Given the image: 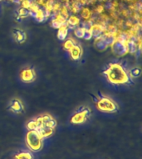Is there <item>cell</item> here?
<instances>
[{
    "label": "cell",
    "mask_w": 142,
    "mask_h": 159,
    "mask_svg": "<svg viewBox=\"0 0 142 159\" xmlns=\"http://www.w3.org/2000/svg\"><path fill=\"white\" fill-rule=\"evenodd\" d=\"M37 131L42 139H47V138L52 136V134H53V133H54V129H51L49 127H47V125L43 124L42 126H40L37 128Z\"/></svg>",
    "instance_id": "52a82bcc"
},
{
    "label": "cell",
    "mask_w": 142,
    "mask_h": 159,
    "mask_svg": "<svg viewBox=\"0 0 142 159\" xmlns=\"http://www.w3.org/2000/svg\"><path fill=\"white\" fill-rule=\"evenodd\" d=\"M31 2H30L29 0H22V7H24V8H29L30 6H31Z\"/></svg>",
    "instance_id": "484cf974"
},
{
    "label": "cell",
    "mask_w": 142,
    "mask_h": 159,
    "mask_svg": "<svg viewBox=\"0 0 142 159\" xmlns=\"http://www.w3.org/2000/svg\"><path fill=\"white\" fill-rule=\"evenodd\" d=\"M18 14H19L21 18H24V17H27V15H29V11H28L27 8L22 7V8H20V9L18 10Z\"/></svg>",
    "instance_id": "603a6c76"
},
{
    "label": "cell",
    "mask_w": 142,
    "mask_h": 159,
    "mask_svg": "<svg viewBox=\"0 0 142 159\" xmlns=\"http://www.w3.org/2000/svg\"><path fill=\"white\" fill-rule=\"evenodd\" d=\"M61 15L67 19V17H68V11H67V7H61Z\"/></svg>",
    "instance_id": "d4e9b609"
},
{
    "label": "cell",
    "mask_w": 142,
    "mask_h": 159,
    "mask_svg": "<svg viewBox=\"0 0 142 159\" xmlns=\"http://www.w3.org/2000/svg\"><path fill=\"white\" fill-rule=\"evenodd\" d=\"M97 107L100 111L105 113H115L117 111V104L107 97H101L97 101Z\"/></svg>",
    "instance_id": "3957f363"
},
{
    "label": "cell",
    "mask_w": 142,
    "mask_h": 159,
    "mask_svg": "<svg viewBox=\"0 0 142 159\" xmlns=\"http://www.w3.org/2000/svg\"><path fill=\"white\" fill-rule=\"evenodd\" d=\"M68 30H69V27H68V24H67V22L64 23V24L62 25V27L59 28V31H58V33H57V37L59 40H63L66 39L67 34H68Z\"/></svg>",
    "instance_id": "8fae6325"
},
{
    "label": "cell",
    "mask_w": 142,
    "mask_h": 159,
    "mask_svg": "<svg viewBox=\"0 0 142 159\" xmlns=\"http://www.w3.org/2000/svg\"><path fill=\"white\" fill-rule=\"evenodd\" d=\"M80 23V19L77 16H71L67 20V24L74 27V26H77Z\"/></svg>",
    "instance_id": "2e32d148"
},
{
    "label": "cell",
    "mask_w": 142,
    "mask_h": 159,
    "mask_svg": "<svg viewBox=\"0 0 142 159\" xmlns=\"http://www.w3.org/2000/svg\"><path fill=\"white\" fill-rule=\"evenodd\" d=\"M10 110L14 113L20 114L23 110V105L18 99H13L10 103Z\"/></svg>",
    "instance_id": "ba28073f"
},
{
    "label": "cell",
    "mask_w": 142,
    "mask_h": 159,
    "mask_svg": "<svg viewBox=\"0 0 142 159\" xmlns=\"http://www.w3.org/2000/svg\"><path fill=\"white\" fill-rule=\"evenodd\" d=\"M74 45H75L74 42H73L72 39H68L64 42V44H63V47H64L65 50H67V51H68V52H69L70 50L72 49V47H73Z\"/></svg>",
    "instance_id": "d6986e66"
},
{
    "label": "cell",
    "mask_w": 142,
    "mask_h": 159,
    "mask_svg": "<svg viewBox=\"0 0 142 159\" xmlns=\"http://www.w3.org/2000/svg\"><path fill=\"white\" fill-rule=\"evenodd\" d=\"M104 75L107 76V80L113 84H128L130 82V77L126 70L121 65L117 63L110 64L108 69L104 71Z\"/></svg>",
    "instance_id": "6da1fadb"
},
{
    "label": "cell",
    "mask_w": 142,
    "mask_h": 159,
    "mask_svg": "<svg viewBox=\"0 0 142 159\" xmlns=\"http://www.w3.org/2000/svg\"><path fill=\"white\" fill-rule=\"evenodd\" d=\"M14 159H34L33 154L31 151H20L15 154Z\"/></svg>",
    "instance_id": "7c38bea8"
},
{
    "label": "cell",
    "mask_w": 142,
    "mask_h": 159,
    "mask_svg": "<svg viewBox=\"0 0 142 159\" xmlns=\"http://www.w3.org/2000/svg\"><path fill=\"white\" fill-rule=\"evenodd\" d=\"M104 29V27H103L102 25L95 24L92 25V27H91V28H90V32L92 33V37H94L95 38H97V37H101V36L103 34Z\"/></svg>",
    "instance_id": "30bf717a"
},
{
    "label": "cell",
    "mask_w": 142,
    "mask_h": 159,
    "mask_svg": "<svg viewBox=\"0 0 142 159\" xmlns=\"http://www.w3.org/2000/svg\"><path fill=\"white\" fill-rule=\"evenodd\" d=\"M140 73H141V70L139 67H134L132 68L130 70V75H131L132 77H138L140 75Z\"/></svg>",
    "instance_id": "ac0fdd59"
},
{
    "label": "cell",
    "mask_w": 142,
    "mask_h": 159,
    "mask_svg": "<svg viewBox=\"0 0 142 159\" xmlns=\"http://www.w3.org/2000/svg\"><path fill=\"white\" fill-rule=\"evenodd\" d=\"M45 125H47V127H49V128H51V129H55V128H56V126H57V121H56V120H55V119L52 117L49 120H47V121L45 123Z\"/></svg>",
    "instance_id": "44dd1931"
},
{
    "label": "cell",
    "mask_w": 142,
    "mask_h": 159,
    "mask_svg": "<svg viewBox=\"0 0 142 159\" xmlns=\"http://www.w3.org/2000/svg\"><path fill=\"white\" fill-rule=\"evenodd\" d=\"M70 55H71V57L72 58V60L74 61H78L80 60V58L82 57V47L80 46H77V45L75 44L72 48L69 51Z\"/></svg>",
    "instance_id": "9c48e42d"
},
{
    "label": "cell",
    "mask_w": 142,
    "mask_h": 159,
    "mask_svg": "<svg viewBox=\"0 0 142 159\" xmlns=\"http://www.w3.org/2000/svg\"><path fill=\"white\" fill-rule=\"evenodd\" d=\"M13 35H14L15 39L17 42L19 43H22V42H25V40L27 38V36H26V33H25L23 31L19 29H16L14 30L13 32Z\"/></svg>",
    "instance_id": "4fadbf2b"
},
{
    "label": "cell",
    "mask_w": 142,
    "mask_h": 159,
    "mask_svg": "<svg viewBox=\"0 0 142 159\" xmlns=\"http://www.w3.org/2000/svg\"><path fill=\"white\" fill-rule=\"evenodd\" d=\"M95 47H97L99 51H105L107 48V44L105 42V41L102 39V37H97L95 41Z\"/></svg>",
    "instance_id": "5bb4252c"
},
{
    "label": "cell",
    "mask_w": 142,
    "mask_h": 159,
    "mask_svg": "<svg viewBox=\"0 0 142 159\" xmlns=\"http://www.w3.org/2000/svg\"><path fill=\"white\" fill-rule=\"evenodd\" d=\"M102 10H103V7H102V6H99V7H98V8H97V12H102Z\"/></svg>",
    "instance_id": "4316f807"
},
{
    "label": "cell",
    "mask_w": 142,
    "mask_h": 159,
    "mask_svg": "<svg viewBox=\"0 0 142 159\" xmlns=\"http://www.w3.org/2000/svg\"><path fill=\"white\" fill-rule=\"evenodd\" d=\"M127 52L130 54H134L137 52V44L134 40H128L126 42Z\"/></svg>",
    "instance_id": "9a60e30c"
},
{
    "label": "cell",
    "mask_w": 142,
    "mask_h": 159,
    "mask_svg": "<svg viewBox=\"0 0 142 159\" xmlns=\"http://www.w3.org/2000/svg\"><path fill=\"white\" fill-rule=\"evenodd\" d=\"M111 50L113 53L119 57H122L128 53L126 47V42H121L118 40H116L113 44L111 45Z\"/></svg>",
    "instance_id": "5b68a950"
},
{
    "label": "cell",
    "mask_w": 142,
    "mask_h": 159,
    "mask_svg": "<svg viewBox=\"0 0 142 159\" xmlns=\"http://www.w3.org/2000/svg\"><path fill=\"white\" fill-rule=\"evenodd\" d=\"M80 11H81V15H82V17H83L84 19H89L92 13H91V11H90L88 8H87V7H83V8H82Z\"/></svg>",
    "instance_id": "e0dca14e"
},
{
    "label": "cell",
    "mask_w": 142,
    "mask_h": 159,
    "mask_svg": "<svg viewBox=\"0 0 142 159\" xmlns=\"http://www.w3.org/2000/svg\"><path fill=\"white\" fill-rule=\"evenodd\" d=\"M90 109H83L81 111L77 112L71 118V123L73 124H81L86 122L89 118Z\"/></svg>",
    "instance_id": "277c9868"
},
{
    "label": "cell",
    "mask_w": 142,
    "mask_h": 159,
    "mask_svg": "<svg viewBox=\"0 0 142 159\" xmlns=\"http://www.w3.org/2000/svg\"><path fill=\"white\" fill-rule=\"evenodd\" d=\"M37 124L36 119L35 120H31L27 123V129L28 130H37Z\"/></svg>",
    "instance_id": "ffe728a7"
},
{
    "label": "cell",
    "mask_w": 142,
    "mask_h": 159,
    "mask_svg": "<svg viewBox=\"0 0 142 159\" xmlns=\"http://www.w3.org/2000/svg\"><path fill=\"white\" fill-rule=\"evenodd\" d=\"M35 77H36V73L32 68H27V69L22 70L20 74L21 80L26 83L32 82L35 80Z\"/></svg>",
    "instance_id": "8992f818"
},
{
    "label": "cell",
    "mask_w": 142,
    "mask_h": 159,
    "mask_svg": "<svg viewBox=\"0 0 142 159\" xmlns=\"http://www.w3.org/2000/svg\"><path fill=\"white\" fill-rule=\"evenodd\" d=\"M92 35L90 32V30H85L84 31V34H83V37L82 38H84L85 40H90L92 39Z\"/></svg>",
    "instance_id": "cb8c5ba5"
},
{
    "label": "cell",
    "mask_w": 142,
    "mask_h": 159,
    "mask_svg": "<svg viewBox=\"0 0 142 159\" xmlns=\"http://www.w3.org/2000/svg\"><path fill=\"white\" fill-rule=\"evenodd\" d=\"M26 143L32 152H38L42 148L43 139L40 136L37 130H28L26 134Z\"/></svg>",
    "instance_id": "7a4b0ae2"
},
{
    "label": "cell",
    "mask_w": 142,
    "mask_h": 159,
    "mask_svg": "<svg viewBox=\"0 0 142 159\" xmlns=\"http://www.w3.org/2000/svg\"><path fill=\"white\" fill-rule=\"evenodd\" d=\"M85 29L82 28V27H77V29L74 30L75 36L78 38H82L83 37V34H84Z\"/></svg>",
    "instance_id": "7402d4cb"
}]
</instances>
